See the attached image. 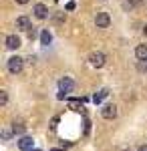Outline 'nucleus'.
Returning <instances> with one entry per match:
<instances>
[{
    "label": "nucleus",
    "instance_id": "nucleus-16",
    "mask_svg": "<svg viewBox=\"0 0 147 151\" xmlns=\"http://www.w3.org/2000/svg\"><path fill=\"white\" fill-rule=\"evenodd\" d=\"M65 20H67V14L65 12H57L55 14V22H65Z\"/></svg>",
    "mask_w": 147,
    "mask_h": 151
},
{
    "label": "nucleus",
    "instance_id": "nucleus-10",
    "mask_svg": "<svg viewBox=\"0 0 147 151\" xmlns=\"http://www.w3.org/2000/svg\"><path fill=\"white\" fill-rule=\"evenodd\" d=\"M135 57L139 60H147V45H139L135 48Z\"/></svg>",
    "mask_w": 147,
    "mask_h": 151
},
{
    "label": "nucleus",
    "instance_id": "nucleus-23",
    "mask_svg": "<svg viewBox=\"0 0 147 151\" xmlns=\"http://www.w3.org/2000/svg\"><path fill=\"white\" fill-rule=\"evenodd\" d=\"M123 151H131V149H123Z\"/></svg>",
    "mask_w": 147,
    "mask_h": 151
},
{
    "label": "nucleus",
    "instance_id": "nucleus-24",
    "mask_svg": "<svg viewBox=\"0 0 147 151\" xmlns=\"http://www.w3.org/2000/svg\"><path fill=\"white\" fill-rule=\"evenodd\" d=\"M32 151H38V149H32Z\"/></svg>",
    "mask_w": 147,
    "mask_h": 151
},
{
    "label": "nucleus",
    "instance_id": "nucleus-11",
    "mask_svg": "<svg viewBox=\"0 0 147 151\" xmlns=\"http://www.w3.org/2000/svg\"><path fill=\"white\" fill-rule=\"evenodd\" d=\"M50 42H53V35H50V30H46V28H45V30L40 32V45L48 47Z\"/></svg>",
    "mask_w": 147,
    "mask_h": 151
},
{
    "label": "nucleus",
    "instance_id": "nucleus-7",
    "mask_svg": "<svg viewBox=\"0 0 147 151\" xmlns=\"http://www.w3.org/2000/svg\"><path fill=\"white\" fill-rule=\"evenodd\" d=\"M101 117L103 119H109V121L115 119V117H117V107H115V105H105L101 109Z\"/></svg>",
    "mask_w": 147,
    "mask_h": 151
},
{
    "label": "nucleus",
    "instance_id": "nucleus-17",
    "mask_svg": "<svg viewBox=\"0 0 147 151\" xmlns=\"http://www.w3.org/2000/svg\"><path fill=\"white\" fill-rule=\"evenodd\" d=\"M12 133H14L12 129H4V131H2V139H4V141H8V139L12 137Z\"/></svg>",
    "mask_w": 147,
    "mask_h": 151
},
{
    "label": "nucleus",
    "instance_id": "nucleus-5",
    "mask_svg": "<svg viewBox=\"0 0 147 151\" xmlns=\"http://www.w3.org/2000/svg\"><path fill=\"white\" fill-rule=\"evenodd\" d=\"M32 12H34V16H36L38 20H45L46 16H48V8H46L45 4H40V2L32 6Z\"/></svg>",
    "mask_w": 147,
    "mask_h": 151
},
{
    "label": "nucleus",
    "instance_id": "nucleus-6",
    "mask_svg": "<svg viewBox=\"0 0 147 151\" xmlns=\"http://www.w3.org/2000/svg\"><path fill=\"white\" fill-rule=\"evenodd\" d=\"M20 36H16V35H8L6 36V48L8 50H16V48H20Z\"/></svg>",
    "mask_w": 147,
    "mask_h": 151
},
{
    "label": "nucleus",
    "instance_id": "nucleus-19",
    "mask_svg": "<svg viewBox=\"0 0 147 151\" xmlns=\"http://www.w3.org/2000/svg\"><path fill=\"white\" fill-rule=\"evenodd\" d=\"M28 36H30V38H34V36H36V30H34V28H30V30H28Z\"/></svg>",
    "mask_w": 147,
    "mask_h": 151
},
{
    "label": "nucleus",
    "instance_id": "nucleus-1",
    "mask_svg": "<svg viewBox=\"0 0 147 151\" xmlns=\"http://www.w3.org/2000/svg\"><path fill=\"white\" fill-rule=\"evenodd\" d=\"M6 67H8V70H10L12 75H18L24 67V58L22 57H10L8 63H6Z\"/></svg>",
    "mask_w": 147,
    "mask_h": 151
},
{
    "label": "nucleus",
    "instance_id": "nucleus-22",
    "mask_svg": "<svg viewBox=\"0 0 147 151\" xmlns=\"http://www.w3.org/2000/svg\"><path fill=\"white\" fill-rule=\"evenodd\" d=\"M145 35H147V24H145Z\"/></svg>",
    "mask_w": 147,
    "mask_h": 151
},
{
    "label": "nucleus",
    "instance_id": "nucleus-12",
    "mask_svg": "<svg viewBox=\"0 0 147 151\" xmlns=\"http://www.w3.org/2000/svg\"><path fill=\"white\" fill-rule=\"evenodd\" d=\"M24 123L22 121H14V123H12V131H14V135H22L24 133Z\"/></svg>",
    "mask_w": 147,
    "mask_h": 151
},
{
    "label": "nucleus",
    "instance_id": "nucleus-18",
    "mask_svg": "<svg viewBox=\"0 0 147 151\" xmlns=\"http://www.w3.org/2000/svg\"><path fill=\"white\" fill-rule=\"evenodd\" d=\"M141 2H143V0H129V8H131V6H139Z\"/></svg>",
    "mask_w": 147,
    "mask_h": 151
},
{
    "label": "nucleus",
    "instance_id": "nucleus-13",
    "mask_svg": "<svg viewBox=\"0 0 147 151\" xmlns=\"http://www.w3.org/2000/svg\"><path fill=\"white\" fill-rule=\"evenodd\" d=\"M107 95H109V91H107V89H101L99 93L93 95V101H95V103H101V101L105 99V97H107Z\"/></svg>",
    "mask_w": 147,
    "mask_h": 151
},
{
    "label": "nucleus",
    "instance_id": "nucleus-20",
    "mask_svg": "<svg viewBox=\"0 0 147 151\" xmlns=\"http://www.w3.org/2000/svg\"><path fill=\"white\" fill-rule=\"evenodd\" d=\"M137 151H147V145H141V147H139Z\"/></svg>",
    "mask_w": 147,
    "mask_h": 151
},
{
    "label": "nucleus",
    "instance_id": "nucleus-14",
    "mask_svg": "<svg viewBox=\"0 0 147 151\" xmlns=\"http://www.w3.org/2000/svg\"><path fill=\"white\" fill-rule=\"evenodd\" d=\"M68 107H71L73 111H81V109H83V103H81L79 99H71V101H68Z\"/></svg>",
    "mask_w": 147,
    "mask_h": 151
},
{
    "label": "nucleus",
    "instance_id": "nucleus-9",
    "mask_svg": "<svg viewBox=\"0 0 147 151\" xmlns=\"http://www.w3.org/2000/svg\"><path fill=\"white\" fill-rule=\"evenodd\" d=\"M16 28H18V30H30V20H28V16H18V18H16Z\"/></svg>",
    "mask_w": 147,
    "mask_h": 151
},
{
    "label": "nucleus",
    "instance_id": "nucleus-15",
    "mask_svg": "<svg viewBox=\"0 0 147 151\" xmlns=\"http://www.w3.org/2000/svg\"><path fill=\"white\" fill-rule=\"evenodd\" d=\"M6 103H8V93L6 91H0V107H4Z\"/></svg>",
    "mask_w": 147,
    "mask_h": 151
},
{
    "label": "nucleus",
    "instance_id": "nucleus-3",
    "mask_svg": "<svg viewBox=\"0 0 147 151\" xmlns=\"http://www.w3.org/2000/svg\"><path fill=\"white\" fill-rule=\"evenodd\" d=\"M105 60H107V57H105V52H101V50L91 52V57H89L91 67H95V69H101L103 65H105Z\"/></svg>",
    "mask_w": 147,
    "mask_h": 151
},
{
    "label": "nucleus",
    "instance_id": "nucleus-2",
    "mask_svg": "<svg viewBox=\"0 0 147 151\" xmlns=\"http://www.w3.org/2000/svg\"><path fill=\"white\" fill-rule=\"evenodd\" d=\"M58 91H61L63 95L73 93V91H75V81H73L71 77H63V79L58 81Z\"/></svg>",
    "mask_w": 147,
    "mask_h": 151
},
{
    "label": "nucleus",
    "instance_id": "nucleus-21",
    "mask_svg": "<svg viewBox=\"0 0 147 151\" xmlns=\"http://www.w3.org/2000/svg\"><path fill=\"white\" fill-rule=\"evenodd\" d=\"M16 2H18V4H26L28 0H16Z\"/></svg>",
    "mask_w": 147,
    "mask_h": 151
},
{
    "label": "nucleus",
    "instance_id": "nucleus-4",
    "mask_svg": "<svg viewBox=\"0 0 147 151\" xmlns=\"http://www.w3.org/2000/svg\"><path fill=\"white\" fill-rule=\"evenodd\" d=\"M109 24H111V16L107 12H97L95 14V26L97 28H107Z\"/></svg>",
    "mask_w": 147,
    "mask_h": 151
},
{
    "label": "nucleus",
    "instance_id": "nucleus-8",
    "mask_svg": "<svg viewBox=\"0 0 147 151\" xmlns=\"http://www.w3.org/2000/svg\"><path fill=\"white\" fill-rule=\"evenodd\" d=\"M18 147H20L22 151H32V149H34L32 137H20V141H18Z\"/></svg>",
    "mask_w": 147,
    "mask_h": 151
}]
</instances>
